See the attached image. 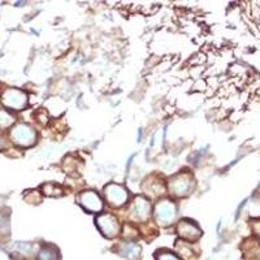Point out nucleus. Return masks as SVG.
I'll return each mask as SVG.
<instances>
[{"instance_id":"obj_1","label":"nucleus","mask_w":260,"mask_h":260,"mask_svg":"<svg viewBox=\"0 0 260 260\" xmlns=\"http://www.w3.org/2000/svg\"><path fill=\"white\" fill-rule=\"evenodd\" d=\"M169 191L176 197H186L192 191L195 180L189 172H180L169 180Z\"/></svg>"},{"instance_id":"obj_2","label":"nucleus","mask_w":260,"mask_h":260,"mask_svg":"<svg viewBox=\"0 0 260 260\" xmlns=\"http://www.w3.org/2000/svg\"><path fill=\"white\" fill-rule=\"evenodd\" d=\"M176 215H177L176 204L169 199H162V201L157 202L154 208L155 220L157 224L162 225V226H168L175 221Z\"/></svg>"},{"instance_id":"obj_3","label":"nucleus","mask_w":260,"mask_h":260,"mask_svg":"<svg viewBox=\"0 0 260 260\" xmlns=\"http://www.w3.org/2000/svg\"><path fill=\"white\" fill-rule=\"evenodd\" d=\"M11 139L20 147H30L36 143L37 133L30 125L18 124L11 130Z\"/></svg>"},{"instance_id":"obj_4","label":"nucleus","mask_w":260,"mask_h":260,"mask_svg":"<svg viewBox=\"0 0 260 260\" xmlns=\"http://www.w3.org/2000/svg\"><path fill=\"white\" fill-rule=\"evenodd\" d=\"M2 103L8 110L21 111L27 106V95L22 90L7 89L2 95Z\"/></svg>"},{"instance_id":"obj_5","label":"nucleus","mask_w":260,"mask_h":260,"mask_svg":"<svg viewBox=\"0 0 260 260\" xmlns=\"http://www.w3.org/2000/svg\"><path fill=\"white\" fill-rule=\"evenodd\" d=\"M96 226L99 228V231L107 238H115L121 232V225L116 219V216L111 215V213H104V215L98 216Z\"/></svg>"},{"instance_id":"obj_6","label":"nucleus","mask_w":260,"mask_h":260,"mask_svg":"<svg viewBox=\"0 0 260 260\" xmlns=\"http://www.w3.org/2000/svg\"><path fill=\"white\" fill-rule=\"evenodd\" d=\"M104 197H106L108 204L115 208L124 206L129 198L126 189L121 185H117V183H108L104 187Z\"/></svg>"},{"instance_id":"obj_7","label":"nucleus","mask_w":260,"mask_h":260,"mask_svg":"<svg viewBox=\"0 0 260 260\" xmlns=\"http://www.w3.org/2000/svg\"><path fill=\"white\" fill-rule=\"evenodd\" d=\"M78 204L87 212L98 213L103 210V201L95 191H83L78 195Z\"/></svg>"},{"instance_id":"obj_8","label":"nucleus","mask_w":260,"mask_h":260,"mask_svg":"<svg viewBox=\"0 0 260 260\" xmlns=\"http://www.w3.org/2000/svg\"><path fill=\"white\" fill-rule=\"evenodd\" d=\"M151 204L143 197H136L133 204L130 207V213L136 221H147L151 216Z\"/></svg>"},{"instance_id":"obj_9","label":"nucleus","mask_w":260,"mask_h":260,"mask_svg":"<svg viewBox=\"0 0 260 260\" xmlns=\"http://www.w3.org/2000/svg\"><path fill=\"white\" fill-rule=\"evenodd\" d=\"M177 233L183 240L195 242L198 241L202 236V231L199 226L191 220H181L177 225Z\"/></svg>"},{"instance_id":"obj_10","label":"nucleus","mask_w":260,"mask_h":260,"mask_svg":"<svg viewBox=\"0 0 260 260\" xmlns=\"http://www.w3.org/2000/svg\"><path fill=\"white\" fill-rule=\"evenodd\" d=\"M120 252L129 260H139L142 257V247L134 242H124L120 245Z\"/></svg>"},{"instance_id":"obj_11","label":"nucleus","mask_w":260,"mask_h":260,"mask_svg":"<svg viewBox=\"0 0 260 260\" xmlns=\"http://www.w3.org/2000/svg\"><path fill=\"white\" fill-rule=\"evenodd\" d=\"M37 260H60V252L55 246L46 245L39 250Z\"/></svg>"},{"instance_id":"obj_12","label":"nucleus","mask_w":260,"mask_h":260,"mask_svg":"<svg viewBox=\"0 0 260 260\" xmlns=\"http://www.w3.org/2000/svg\"><path fill=\"white\" fill-rule=\"evenodd\" d=\"M43 191H45L46 195H50V197H59L61 195V189L57 187L56 185H53V183H46L42 186Z\"/></svg>"},{"instance_id":"obj_13","label":"nucleus","mask_w":260,"mask_h":260,"mask_svg":"<svg viewBox=\"0 0 260 260\" xmlns=\"http://www.w3.org/2000/svg\"><path fill=\"white\" fill-rule=\"evenodd\" d=\"M155 259L156 260H181L180 257L176 254H173L172 251H168V250H160L155 254Z\"/></svg>"},{"instance_id":"obj_14","label":"nucleus","mask_w":260,"mask_h":260,"mask_svg":"<svg viewBox=\"0 0 260 260\" xmlns=\"http://www.w3.org/2000/svg\"><path fill=\"white\" fill-rule=\"evenodd\" d=\"M13 121H15V118H13L12 115H9L7 111H0V125H2V126H9Z\"/></svg>"},{"instance_id":"obj_15","label":"nucleus","mask_w":260,"mask_h":260,"mask_svg":"<svg viewBox=\"0 0 260 260\" xmlns=\"http://www.w3.org/2000/svg\"><path fill=\"white\" fill-rule=\"evenodd\" d=\"M3 146H4L3 139H2V137H0V150H2V148H3Z\"/></svg>"}]
</instances>
